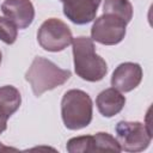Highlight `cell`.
I'll return each mask as SVG.
<instances>
[{"label":"cell","instance_id":"cell-2","mask_svg":"<svg viewBox=\"0 0 153 153\" xmlns=\"http://www.w3.org/2000/svg\"><path fill=\"white\" fill-rule=\"evenodd\" d=\"M71 78V71L62 69L50 60L36 56L25 73L35 96L39 97L45 91L63 85Z\"/></svg>","mask_w":153,"mask_h":153},{"label":"cell","instance_id":"cell-14","mask_svg":"<svg viewBox=\"0 0 153 153\" xmlns=\"http://www.w3.org/2000/svg\"><path fill=\"white\" fill-rule=\"evenodd\" d=\"M94 140L96 152H121L117 140L109 133H97L94 134Z\"/></svg>","mask_w":153,"mask_h":153},{"label":"cell","instance_id":"cell-19","mask_svg":"<svg viewBox=\"0 0 153 153\" xmlns=\"http://www.w3.org/2000/svg\"><path fill=\"white\" fill-rule=\"evenodd\" d=\"M61 1H65V0H61Z\"/></svg>","mask_w":153,"mask_h":153},{"label":"cell","instance_id":"cell-18","mask_svg":"<svg viewBox=\"0 0 153 153\" xmlns=\"http://www.w3.org/2000/svg\"><path fill=\"white\" fill-rule=\"evenodd\" d=\"M0 63H1V51H0Z\"/></svg>","mask_w":153,"mask_h":153},{"label":"cell","instance_id":"cell-1","mask_svg":"<svg viewBox=\"0 0 153 153\" xmlns=\"http://www.w3.org/2000/svg\"><path fill=\"white\" fill-rule=\"evenodd\" d=\"M73 59L75 73L86 81H99L108 72L106 62L96 53L93 39L85 36L73 38Z\"/></svg>","mask_w":153,"mask_h":153},{"label":"cell","instance_id":"cell-15","mask_svg":"<svg viewBox=\"0 0 153 153\" xmlns=\"http://www.w3.org/2000/svg\"><path fill=\"white\" fill-rule=\"evenodd\" d=\"M18 36V27L8 18L0 17V39L6 44H13Z\"/></svg>","mask_w":153,"mask_h":153},{"label":"cell","instance_id":"cell-17","mask_svg":"<svg viewBox=\"0 0 153 153\" xmlns=\"http://www.w3.org/2000/svg\"><path fill=\"white\" fill-rule=\"evenodd\" d=\"M8 149H12V148H8V147L2 146V145H1V142H0V151H8Z\"/></svg>","mask_w":153,"mask_h":153},{"label":"cell","instance_id":"cell-5","mask_svg":"<svg viewBox=\"0 0 153 153\" xmlns=\"http://www.w3.org/2000/svg\"><path fill=\"white\" fill-rule=\"evenodd\" d=\"M37 41L44 50L61 51L72 43L73 36L66 23L57 18H49L39 26Z\"/></svg>","mask_w":153,"mask_h":153},{"label":"cell","instance_id":"cell-11","mask_svg":"<svg viewBox=\"0 0 153 153\" xmlns=\"http://www.w3.org/2000/svg\"><path fill=\"white\" fill-rule=\"evenodd\" d=\"M22 96L14 86L5 85L0 87V117L8 120L20 106Z\"/></svg>","mask_w":153,"mask_h":153},{"label":"cell","instance_id":"cell-8","mask_svg":"<svg viewBox=\"0 0 153 153\" xmlns=\"http://www.w3.org/2000/svg\"><path fill=\"white\" fill-rule=\"evenodd\" d=\"M102 0H65L63 14L72 23L84 25L96 18Z\"/></svg>","mask_w":153,"mask_h":153},{"label":"cell","instance_id":"cell-4","mask_svg":"<svg viewBox=\"0 0 153 153\" xmlns=\"http://www.w3.org/2000/svg\"><path fill=\"white\" fill-rule=\"evenodd\" d=\"M116 140L121 151L141 152L146 149L152 140V130L141 122L121 121L116 126Z\"/></svg>","mask_w":153,"mask_h":153},{"label":"cell","instance_id":"cell-3","mask_svg":"<svg viewBox=\"0 0 153 153\" xmlns=\"http://www.w3.org/2000/svg\"><path fill=\"white\" fill-rule=\"evenodd\" d=\"M92 100L81 90L67 91L61 100V116L66 128L78 130L87 127L92 121Z\"/></svg>","mask_w":153,"mask_h":153},{"label":"cell","instance_id":"cell-7","mask_svg":"<svg viewBox=\"0 0 153 153\" xmlns=\"http://www.w3.org/2000/svg\"><path fill=\"white\" fill-rule=\"evenodd\" d=\"M142 80V68L139 63L123 62L116 67L111 76V86L120 92H129Z\"/></svg>","mask_w":153,"mask_h":153},{"label":"cell","instance_id":"cell-12","mask_svg":"<svg viewBox=\"0 0 153 153\" xmlns=\"http://www.w3.org/2000/svg\"><path fill=\"white\" fill-rule=\"evenodd\" d=\"M103 11L122 18L127 24L133 18V6L129 0H104Z\"/></svg>","mask_w":153,"mask_h":153},{"label":"cell","instance_id":"cell-9","mask_svg":"<svg viewBox=\"0 0 153 153\" xmlns=\"http://www.w3.org/2000/svg\"><path fill=\"white\" fill-rule=\"evenodd\" d=\"M1 11L18 29L27 27L35 18V8L30 0H5Z\"/></svg>","mask_w":153,"mask_h":153},{"label":"cell","instance_id":"cell-6","mask_svg":"<svg viewBox=\"0 0 153 153\" xmlns=\"http://www.w3.org/2000/svg\"><path fill=\"white\" fill-rule=\"evenodd\" d=\"M127 23L112 14L104 13L97 18L91 27V38L100 44L114 45L120 43L126 36Z\"/></svg>","mask_w":153,"mask_h":153},{"label":"cell","instance_id":"cell-10","mask_svg":"<svg viewBox=\"0 0 153 153\" xmlns=\"http://www.w3.org/2000/svg\"><path fill=\"white\" fill-rule=\"evenodd\" d=\"M126 104V97L116 88L110 87L102 91L96 98L98 111L104 117H112L117 115Z\"/></svg>","mask_w":153,"mask_h":153},{"label":"cell","instance_id":"cell-16","mask_svg":"<svg viewBox=\"0 0 153 153\" xmlns=\"http://www.w3.org/2000/svg\"><path fill=\"white\" fill-rule=\"evenodd\" d=\"M6 128H7V120L0 117V134H1L2 131H5Z\"/></svg>","mask_w":153,"mask_h":153},{"label":"cell","instance_id":"cell-13","mask_svg":"<svg viewBox=\"0 0 153 153\" xmlns=\"http://www.w3.org/2000/svg\"><path fill=\"white\" fill-rule=\"evenodd\" d=\"M67 151L69 153H86V152H96V140L94 135H84L75 136L68 140Z\"/></svg>","mask_w":153,"mask_h":153}]
</instances>
